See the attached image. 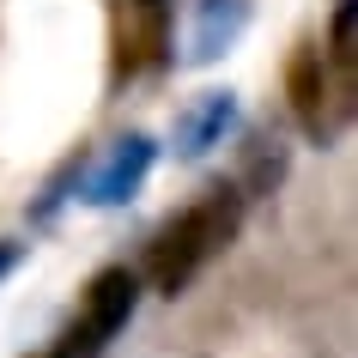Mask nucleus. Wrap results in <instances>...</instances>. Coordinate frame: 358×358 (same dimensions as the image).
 <instances>
[{
  "mask_svg": "<svg viewBox=\"0 0 358 358\" xmlns=\"http://www.w3.org/2000/svg\"><path fill=\"white\" fill-rule=\"evenodd\" d=\"M152 164H158L152 134H122L92 170H79V201H85V207H128L134 194L146 189Z\"/></svg>",
  "mask_w": 358,
  "mask_h": 358,
  "instance_id": "obj_4",
  "label": "nucleus"
},
{
  "mask_svg": "<svg viewBox=\"0 0 358 358\" xmlns=\"http://www.w3.org/2000/svg\"><path fill=\"white\" fill-rule=\"evenodd\" d=\"M322 61H328L334 79L358 97V0H340V6H334V24H328V49H322Z\"/></svg>",
  "mask_w": 358,
  "mask_h": 358,
  "instance_id": "obj_8",
  "label": "nucleus"
},
{
  "mask_svg": "<svg viewBox=\"0 0 358 358\" xmlns=\"http://www.w3.org/2000/svg\"><path fill=\"white\" fill-rule=\"evenodd\" d=\"M249 31V0H194L189 19V67H213L219 55H231V43Z\"/></svg>",
  "mask_w": 358,
  "mask_h": 358,
  "instance_id": "obj_7",
  "label": "nucleus"
},
{
  "mask_svg": "<svg viewBox=\"0 0 358 358\" xmlns=\"http://www.w3.org/2000/svg\"><path fill=\"white\" fill-rule=\"evenodd\" d=\"M134 310H140V273L134 267H97L85 298H79V316L67 328L61 358H103V346L134 322Z\"/></svg>",
  "mask_w": 358,
  "mask_h": 358,
  "instance_id": "obj_3",
  "label": "nucleus"
},
{
  "mask_svg": "<svg viewBox=\"0 0 358 358\" xmlns=\"http://www.w3.org/2000/svg\"><path fill=\"white\" fill-rule=\"evenodd\" d=\"M285 97H292V115L298 128L316 140V146H334L346 122H352V92L334 79V67L322 61L316 43H298L292 61H285Z\"/></svg>",
  "mask_w": 358,
  "mask_h": 358,
  "instance_id": "obj_2",
  "label": "nucleus"
},
{
  "mask_svg": "<svg viewBox=\"0 0 358 358\" xmlns=\"http://www.w3.org/2000/svg\"><path fill=\"white\" fill-rule=\"evenodd\" d=\"M237 231H243V189H207L194 207H182L170 219L146 249V280L158 298H176V292H189L194 273L207 262H219L231 243H237Z\"/></svg>",
  "mask_w": 358,
  "mask_h": 358,
  "instance_id": "obj_1",
  "label": "nucleus"
},
{
  "mask_svg": "<svg viewBox=\"0 0 358 358\" xmlns=\"http://www.w3.org/2000/svg\"><path fill=\"white\" fill-rule=\"evenodd\" d=\"M24 262V243H13V237H0V280L13 273V267Z\"/></svg>",
  "mask_w": 358,
  "mask_h": 358,
  "instance_id": "obj_9",
  "label": "nucleus"
},
{
  "mask_svg": "<svg viewBox=\"0 0 358 358\" xmlns=\"http://www.w3.org/2000/svg\"><path fill=\"white\" fill-rule=\"evenodd\" d=\"M237 92H201L189 110H176V128H170V146L176 158H207L213 146H225V134L237 128Z\"/></svg>",
  "mask_w": 358,
  "mask_h": 358,
  "instance_id": "obj_6",
  "label": "nucleus"
},
{
  "mask_svg": "<svg viewBox=\"0 0 358 358\" xmlns=\"http://www.w3.org/2000/svg\"><path fill=\"white\" fill-rule=\"evenodd\" d=\"M55 358H61V352H55Z\"/></svg>",
  "mask_w": 358,
  "mask_h": 358,
  "instance_id": "obj_10",
  "label": "nucleus"
},
{
  "mask_svg": "<svg viewBox=\"0 0 358 358\" xmlns=\"http://www.w3.org/2000/svg\"><path fill=\"white\" fill-rule=\"evenodd\" d=\"M170 61V0H115V79Z\"/></svg>",
  "mask_w": 358,
  "mask_h": 358,
  "instance_id": "obj_5",
  "label": "nucleus"
}]
</instances>
